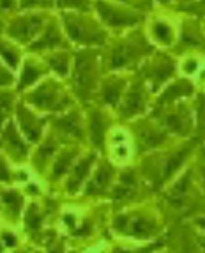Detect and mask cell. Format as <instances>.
<instances>
[{
	"label": "cell",
	"mask_w": 205,
	"mask_h": 253,
	"mask_svg": "<svg viewBox=\"0 0 205 253\" xmlns=\"http://www.w3.org/2000/svg\"><path fill=\"white\" fill-rule=\"evenodd\" d=\"M64 32L75 44L85 48L105 46L108 41V30L101 20L90 16L88 11H64L60 14Z\"/></svg>",
	"instance_id": "obj_1"
},
{
	"label": "cell",
	"mask_w": 205,
	"mask_h": 253,
	"mask_svg": "<svg viewBox=\"0 0 205 253\" xmlns=\"http://www.w3.org/2000/svg\"><path fill=\"white\" fill-rule=\"evenodd\" d=\"M152 46L142 30H133L119 39L117 44L110 50L108 69L110 71H122V69L136 68L140 62L151 57Z\"/></svg>",
	"instance_id": "obj_2"
},
{
	"label": "cell",
	"mask_w": 205,
	"mask_h": 253,
	"mask_svg": "<svg viewBox=\"0 0 205 253\" xmlns=\"http://www.w3.org/2000/svg\"><path fill=\"white\" fill-rule=\"evenodd\" d=\"M99 53L94 48L76 51L73 68V90L82 101H88L99 87Z\"/></svg>",
	"instance_id": "obj_3"
},
{
	"label": "cell",
	"mask_w": 205,
	"mask_h": 253,
	"mask_svg": "<svg viewBox=\"0 0 205 253\" xmlns=\"http://www.w3.org/2000/svg\"><path fill=\"white\" fill-rule=\"evenodd\" d=\"M48 20H50V16L42 11L21 13L11 18L7 21V25H4L5 38L18 42V44H32L39 38L42 29L46 27Z\"/></svg>",
	"instance_id": "obj_4"
},
{
	"label": "cell",
	"mask_w": 205,
	"mask_h": 253,
	"mask_svg": "<svg viewBox=\"0 0 205 253\" xmlns=\"http://www.w3.org/2000/svg\"><path fill=\"white\" fill-rule=\"evenodd\" d=\"M27 101L44 112H66L67 106L71 105V97L59 82L44 80L29 94Z\"/></svg>",
	"instance_id": "obj_5"
},
{
	"label": "cell",
	"mask_w": 205,
	"mask_h": 253,
	"mask_svg": "<svg viewBox=\"0 0 205 253\" xmlns=\"http://www.w3.org/2000/svg\"><path fill=\"white\" fill-rule=\"evenodd\" d=\"M94 7H96L99 20L108 29H133L143 20L142 13L134 11V9H127L126 5L113 4L112 0H96Z\"/></svg>",
	"instance_id": "obj_6"
},
{
	"label": "cell",
	"mask_w": 205,
	"mask_h": 253,
	"mask_svg": "<svg viewBox=\"0 0 205 253\" xmlns=\"http://www.w3.org/2000/svg\"><path fill=\"white\" fill-rule=\"evenodd\" d=\"M177 69V62L166 53L151 55L143 60L140 76L151 90H158L164 85L168 78H172L173 71Z\"/></svg>",
	"instance_id": "obj_7"
},
{
	"label": "cell",
	"mask_w": 205,
	"mask_h": 253,
	"mask_svg": "<svg viewBox=\"0 0 205 253\" xmlns=\"http://www.w3.org/2000/svg\"><path fill=\"white\" fill-rule=\"evenodd\" d=\"M115 230L133 237H152L159 227L154 219L142 214H124L115 219Z\"/></svg>",
	"instance_id": "obj_8"
},
{
	"label": "cell",
	"mask_w": 205,
	"mask_h": 253,
	"mask_svg": "<svg viewBox=\"0 0 205 253\" xmlns=\"http://www.w3.org/2000/svg\"><path fill=\"white\" fill-rule=\"evenodd\" d=\"M62 29H60L59 21L50 18L46 27H44L42 32L39 34V38L36 39L32 44H29L30 51H55V50H62V48L64 50L69 48V42H67Z\"/></svg>",
	"instance_id": "obj_9"
},
{
	"label": "cell",
	"mask_w": 205,
	"mask_h": 253,
	"mask_svg": "<svg viewBox=\"0 0 205 253\" xmlns=\"http://www.w3.org/2000/svg\"><path fill=\"white\" fill-rule=\"evenodd\" d=\"M147 87L143 80H134L129 87L127 94L121 101V114L124 119H131L134 115L142 114L147 105Z\"/></svg>",
	"instance_id": "obj_10"
},
{
	"label": "cell",
	"mask_w": 205,
	"mask_h": 253,
	"mask_svg": "<svg viewBox=\"0 0 205 253\" xmlns=\"http://www.w3.org/2000/svg\"><path fill=\"white\" fill-rule=\"evenodd\" d=\"M175 105V103H173ZM191 112H189L188 106H184L182 103L175 106V112L172 114L164 115L163 119V129L172 131V133H177V135L184 136L189 133L191 129Z\"/></svg>",
	"instance_id": "obj_11"
},
{
	"label": "cell",
	"mask_w": 205,
	"mask_h": 253,
	"mask_svg": "<svg viewBox=\"0 0 205 253\" xmlns=\"http://www.w3.org/2000/svg\"><path fill=\"white\" fill-rule=\"evenodd\" d=\"M101 101L105 105L117 106L122 101V92L126 90V78L119 75H108L101 84Z\"/></svg>",
	"instance_id": "obj_12"
},
{
	"label": "cell",
	"mask_w": 205,
	"mask_h": 253,
	"mask_svg": "<svg viewBox=\"0 0 205 253\" xmlns=\"http://www.w3.org/2000/svg\"><path fill=\"white\" fill-rule=\"evenodd\" d=\"M18 121H20V126L27 135V138L30 142H38V138L41 136L42 126H44V119L38 117L25 106H18Z\"/></svg>",
	"instance_id": "obj_13"
},
{
	"label": "cell",
	"mask_w": 205,
	"mask_h": 253,
	"mask_svg": "<svg viewBox=\"0 0 205 253\" xmlns=\"http://www.w3.org/2000/svg\"><path fill=\"white\" fill-rule=\"evenodd\" d=\"M193 94V84L188 80H177L172 85H168L166 89L163 90V94L159 96L156 106H168L172 103H177L184 97L191 96Z\"/></svg>",
	"instance_id": "obj_14"
},
{
	"label": "cell",
	"mask_w": 205,
	"mask_h": 253,
	"mask_svg": "<svg viewBox=\"0 0 205 253\" xmlns=\"http://www.w3.org/2000/svg\"><path fill=\"white\" fill-rule=\"evenodd\" d=\"M180 44L184 48H205V36L204 29L197 20H186L182 23V32H180Z\"/></svg>",
	"instance_id": "obj_15"
},
{
	"label": "cell",
	"mask_w": 205,
	"mask_h": 253,
	"mask_svg": "<svg viewBox=\"0 0 205 253\" xmlns=\"http://www.w3.org/2000/svg\"><path fill=\"white\" fill-rule=\"evenodd\" d=\"M46 71V69L42 68L41 62L39 60H34V59H27L21 66V73H20V82H18V89L20 90H25L27 87L34 85L36 82L39 80L42 76V73Z\"/></svg>",
	"instance_id": "obj_16"
},
{
	"label": "cell",
	"mask_w": 205,
	"mask_h": 253,
	"mask_svg": "<svg viewBox=\"0 0 205 253\" xmlns=\"http://www.w3.org/2000/svg\"><path fill=\"white\" fill-rule=\"evenodd\" d=\"M94 154H87V156H83L82 160L76 163V167L71 170V175H69V181H67V190L71 191H76L82 186V182L85 181V177H87L88 173H90V167H92L94 163Z\"/></svg>",
	"instance_id": "obj_17"
},
{
	"label": "cell",
	"mask_w": 205,
	"mask_h": 253,
	"mask_svg": "<svg viewBox=\"0 0 205 253\" xmlns=\"http://www.w3.org/2000/svg\"><path fill=\"white\" fill-rule=\"evenodd\" d=\"M112 177H113V169L112 165L108 163H103L99 169L96 170V175L90 179L87 186V193L88 195H101L105 193V190L108 188V184L112 182Z\"/></svg>",
	"instance_id": "obj_18"
},
{
	"label": "cell",
	"mask_w": 205,
	"mask_h": 253,
	"mask_svg": "<svg viewBox=\"0 0 205 253\" xmlns=\"http://www.w3.org/2000/svg\"><path fill=\"white\" fill-rule=\"evenodd\" d=\"M46 66H48V69H51L57 76L66 78V76H69V73H71V57H69V53H67L66 50L50 51L46 57Z\"/></svg>",
	"instance_id": "obj_19"
},
{
	"label": "cell",
	"mask_w": 205,
	"mask_h": 253,
	"mask_svg": "<svg viewBox=\"0 0 205 253\" xmlns=\"http://www.w3.org/2000/svg\"><path fill=\"white\" fill-rule=\"evenodd\" d=\"M55 127L60 129L66 135H71L75 138H82L83 136V129H82V123L80 117L76 114H64L62 117H59L55 121Z\"/></svg>",
	"instance_id": "obj_20"
},
{
	"label": "cell",
	"mask_w": 205,
	"mask_h": 253,
	"mask_svg": "<svg viewBox=\"0 0 205 253\" xmlns=\"http://www.w3.org/2000/svg\"><path fill=\"white\" fill-rule=\"evenodd\" d=\"M88 135L90 140L96 147H103V142H105V135H106V123L101 112L94 110L90 114V124H88Z\"/></svg>",
	"instance_id": "obj_21"
},
{
	"label": "cell",
	"mask_w": 205,
	"mask_h": 253,
	"mask_svg": "<svg viewBox=\"0 0 205 253\" xmlns=\"http://www.w3.org/2000/svg\"><path fill=\"white\" fill-rule=\"evenodd\" d=\"M4 144L9 151H14L20 156H25L27 154V145L21 142L20 133L16 131V127L13 126V123H7V126H4Z\"/></svg>",
	"instance_id": "obj_22"
},
{
	"label": "cell",
	"mask_w": 205,
	"mask_h": 253,
	"mask_svg": "<svg viewBox=\"0 0 205 253\" xmlns=\"http://www.w3.org/2000/svg\"><path fill=\"white\" fill-rule=\"evenodd\" d=\"M134 191V173L133 172H122L121 179H119V184L113 191V200L119 202V200H127L133 195Z\"/></svg>",
	"instance_id": "obj_23"
},
{
	"label": "cell",
	"mask_w": 205,
	"mask_h": 253,
	"mask_svg": "<svg viewBox=\"0 0 205 253\" xmlns=\"http://www.w3.org/2000/svg\"><path fill=\"white\" fill-rule=\"evenodd\" d=\"M2 57H4V62L9 64L13 69H18L21 62V50L20 44L11 39L4 38V42H2Z\"/></svg>",
	"instance_id": "obj_24"
},
{
	"label": "cell",
	"mask_w": 205,
	"mask_h": 253,
	"mask_svg": "<svg viewBox=\"0 0 205 253\" xmlns=\"http://www.w3.org/2000/svg\"><path fill=\"white\" fill-rule=\"evenodd\" d=\"M164 131L166 129H156V127H145L140 131L138 144L142 145V149H152L156 145H159L164 140Z\"/></svg>",
	"instance_id": "obj_25"
},
{
	"label": "cell",
	"mask_w": 205,
	"mask_h": 253,
	"mask_svg": "<svg viewBox=\"0 0 205 253\" xmlns=\"http://www.w3.org/2000/svg\"><path fill=\"white\" fill-rule=\"evenodd\" d=\"M151 32H152L154 41H158L159 44H164V46L172 44L173 29L168 25V23H164V21H154V23L151 25Z\"/></svg>",
	"instance_id": "obj_26"
},
{
	"label": "cell",
	"mask_w": 205,
	"mask_h": 253,
	"mask_svg": "<svg viewBox=\"0 0 205 253\" xmlns=\"http://www.w3.org/2000/svg\"><path fill=\"white\" fill-rule=\"evenodd\" d=\"M76 151H66L64 154H60L59 160H57V163H55L53 167V177H60V175H64V173L67 172V169H69V165L73 163V158H75Z\"/></svg>",
	"instance_id": "obj_27"
},
{
	"label": "cell",
	"mask_w": 205,
	"mask_h": 253,
	"mask_svg": "<svg viewBox=\"0 0 205 253\" xmlns=\"http://www.w3.org/2000/svg\"><path fill=\"white\" fill-rule=\"evenodd\" d=\"M21 9H30V11H46V9L53 7V0H21L20 2Z\"/></svg>",
	"instance_id": "obj_28"
},
{
	"label": "cell",
	"mask_w": 205,
	"mask_h": 253,
	"mask_svg": "<svg viewBox=\"0 0 205 253\" xmlns=\"http://www.w3.org/2000/svg\"><path fill=\"white\" fill-rule=\"evenodd\" d=\"M59 7L73 9V11H88L90 9V0H57Z\"/></svg>",
	"instance_id": "obj_29"
},
{
	"label": "cell",
	"mask_w": 205,
	"mask_h": 253,
	"mask_svg": "<svg viewBox=\"0 0 205 253\" xmlns=\"http://www.w3.org/2000/svg\"><path fill=\"white\" fill-rule=\"evenodd\" d=\"M4 206L13 212L20 211V207H21L20 193H16V191H4Z\"/></svg>",
	"instance_id": "obj_30"
},
{
	"label": "cell",
	"mask_w": 205,
	"mask_h": 253,
	"mask_svg": "<svg viewBox=\"0 0 205 253\" xmlns=\"http://www.w3.org/2000/svg\"><path fill=\"white\" fill-rule=\"evenodd\" d=\"M41 219H42V216L38 212V207H36V206L30 207L29 214H27V227H29V228H38L39 225H41Z\"/></svg>",
	"instance_id": "obj_31"
},
{
	"label": "cell",
	"mask_w": 205,
	"mask_h": 253,
	"mask_svg": "<svg viewBox=\"0 0 205 253\" xmlns=\"http://www.w3.org/2000/svg\"><path fill=\"white\" fill-rule=\"evenodd\" d=\"M186 253H205V239L195 237L193 241H188Z\"/></svg>",
	"instance_id": "obj_32"
},
{
	"label": "cell",
	"mask_w": 205,
	"mask_h": 253,
	"mask_svg": "<svg viewBox=\"0 0 205 253\" xmlns=\"http://www.w3.org/2000/svg\"><path fill=\"white\" fill-rule=\"evenodd\" d=\"M198 123L200 126H205V97H202L198 103Z\"/></svg>",
	"instance_id": "obj_33"
},
{
	"label": "cell",
	"mask_w": 205,
	"mask_h": 253,
	"mask_svg": "<svg viewBox=\"0 0 205 253\" xmlns=\"http://www.w3.org/2000/svg\"><path fill=\"white\" fill-rule=\"evenodd\" d=\"M163 243H156V245H152V246H149V248H143V250H140V252H127V250H115L113 253H151V252H154L158 246H161Z\"/></svg>",
	"instance_id": "obj_34"
},
{
	"label": "cell",
	"mask_w": 205,
	"mask_h": 253,
	"mask_svg": "<svg viewBox=\"0 0 205 253\" xmlns=\"http://www.w3.org/2000/svg\"><path fill=\"white\" fill-rule=\"evenodd\" d=\"M2 84H4V87H9V85L13 84V75H11V69L2 68Z\"/></svg>",
	"instance_id": "obj_35"
},
{
	"label": "cell",
	"mask_w": 205,
	"mask_h": 253,
	"mask_svg": "<svg viewBox=\"0 0 205 253\" xmlns=\"http://www.w3.org/2000/svg\"><path fill=\"white\" fill-rule=\"evenodd\" d=\"M2 4H4V13H5V11L9 13V11H13V9L16 7L18 2H16V0H4Z\"/></svg>",
	"instance_id": "obj_36"
},
{
	"label": "cell",
	"mask_w": 205,
	"mask_h": 253,
	"mask_svg": "<svg viewBox=\"0 0 205 253\" xmlns=\"http://www.w3.org/2000/svg\"><path fill=\"white\" fill-rule=\"evenodd\" d=\"M173 2H175L177 7H179V9H186V7H188V5L195 4L197 0H173Z\"/></svg>",
	"instance_id": "obj_37"
},
{
	"label": "cell",
	"mask_w": 205,
	"mask_h": 253,
	"mask_svg": "<svg viewBox=\"0 0 205 253\" xmlns=\"http://www.w3.org/2000/svg\"><path fill=\"white\" fill-rule=\"evenodd\" d=\"M197 223L200 225L202 228H205V218H198V219H197Z\"/></svg>",
	"instance_id": "obj_38"
},
{
	"label": "cell",
	"mask_w": 205,
	"mask_h": 253,
	"mask_svg": "<svg viewBox=\"0 0 205 253\" xmlns=\"http://www.w3.org/2000/svg\"><path fill=\"white\" fill-rule=\"evenodd\" d=\"M119 2H124V4H126V2H129V0H119Z\"/></svg>",
	"instance_id": "obj_39"
},
{
	"label": "cell",
	"mask_w": 205,
	"mask_h": 253,
	"mask_svg": "<svg viewBox=\"0 0 205 253\" xmlns=\"http://www.w3.org/2000/svg\"><path fill=\"white\" fill-rule=\"evenodd\" d=\"M202 173H204V181H205V169H204V172H202Z\"/></svg>",
	"instance_id": "obj_40"
}]
</instances>
